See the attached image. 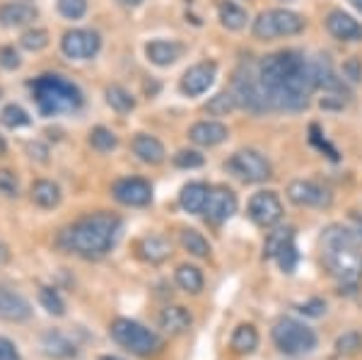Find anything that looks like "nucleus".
<instances>
[{"mask_svg":"<svg viewBox=\"0 0 362 360\" xmlns=\"http://www.w3.org/2000/svg\"><path fill=\"white\" fill-rule=\"evenodd\" d=\"M259 83L266 97V107L280 112H300L309 104V97L317 90L312 61L300 51H278L266 56L256 66Z\"/></svg>","mask_w":362,"mask_h":360,"instance_id":"f257e3e1","label":"nucleus"},{"mask_svg":"<svg viewBox=\"0 0 362 360\" xmlns=\"http://www.w3.org/2000/svg\"><path fill=\"white\" fill-rule=\"evenodd\" d=\"M121 235V218L114 213H92L73 225L63 228L56 237V245L68 254L83 259H102L112 252Z\"/></svg>","mask_w":362,"mask_h":360,"instance_id":"f03ea898","label":"nucleus"},{"mask_svg":"<svg viewBox=\"0 0 362 360\" xmlns=\"http://www.w3.org/2000/svg\"><path fill=\"white\" fill-rule=\"evenodd\" d=\"M321 259L329 274L341 281V286L355 288L362 278L360 240L346 225H331L321 235Z\"/></svg>","mask_w":362,"mask_h":360,"instance_id":"7ed1b4c3","label":"nucleus"},{"mask_svg":"<svg viewBox=\"0 0 362 360\" xmlns=\"http://www.w3.org/2000/svg\"><path fill=\"white\" fill-rule=\"evenodd\" d=\"M32 97L37 102L42 116H56L63 112H75L83 107V92L75 83H70L63 75L46 73L29 83Z\"/></svg>","mask_w":362,"mask_h":360,"instance_id":"20e7f679","label":"nucleus"},{"mask_svg":"<svg viewBox=\"0 0 362 360\" xmlns=\"http://www.w3.org/2000/svg\"><path fill=\"white\" fill-rule=\"evenodd\" d=\"M109 332H112L116 344L124 346L126 351H131L133 356L148 358V356H155V353L162 351L160 336L155 332H150L148 327H143L140 322H133V319H126V317L114 319Z\"/></svg>","mask_w":362,"mask_h":360,"instance_id":"39448f33","label":"nucleus"},{"mask_svg":"<svg viewBox=\"0 0 362 360\" xmlns=\"http://www.w3.org/2000/svg\"><path fill=\"white\" fill-rule=\"evenodd\" d=\"M273 344L278 346L280 353L285 356H302V353H312L317 348L319 339L314 329H309L305 322H297L293 317H283L273 324Z\"/></svg>","mask_w":362,"mask_h":360,"instance_id":"423d86ee","label":"nucleus"},{"mask_svg":"<svg viewBox=\"0 0 362 360\" xmlns=\"http://www.w3.org/2000/svg\"><path fill=\"white\" fill-rule=\"evenodd\" d=\"M302 29H305V17L293 13V10L278 8V10H266V13L256 17L251 32L261 42H271V39L278 37H295Z\"/></svg>","mask_w":362,"mask_h":360,"instance_id":"0eeeda50","label":"nucleus"},{"mask_svg":"<svg viewBox=\"0 0 362 360\" xmlns=\"http://www.w3.org/2000/svg\"><path fill=\"white\" fill-rule=\"evenodd\" d=\"M225 167L235 174L237 179H242V182H247V184H259L271 177V162H268L259 150H251V148L235 153L227 160Z\"/></svg>","mask_w":362,"mask_h":360,"instance_id":"6e6552de","label":"nucleus"},{"mask_svg":"<svg viewBox=\"0 0 362 360\" xmlns=\"http://www.w3.org/2000/svg\"><path fill=\"white\" fill-rule=\"evenodd\" d=\"M102 49V37L92 29H70L61 39V51L75 61H87Z\"/></svg>","mask_w":362,"mask_h":360,"instance_id":"1a4fd4ad","label":"nucleus"},{"mask_svg":"<svg viewBox=\"0 0 362 360\" xmlns=\"http://www.w3.org/2000/svg\"><path fill=\"white\" fill-rule=\"evenodd\" d=\"M249 218L259 228H276L283 218V203L276 191H259L249 201Z\"/></svg>","mask_w":362,"mask_h":360,"instance_id":"9d476101","label":"nucleus"},{"mask_svg":"<svg viewBox=\"0 0 362 360\" xmlns=\"http://www.w3.org/2000/svg\"><path fill=\"white\" fill-rule=\"evenodd\" d=\"M237 213V196L232 189L227 187H213L208 194V203L203 208V216L210 225H220L227 218H232Z\"/></svg>","mask_w":362,"mask_h":360,"instance_id":"9b49d317","label":"nucleus"},{"mask_svg":"<svg viewBox=\"0 0 362 360\" xmlns=\"http://www.w3.org/2000/svg\"><path fill=\"white\" fill-rule=\"evenodd\" d=\"M215 75H218V63L201 61L184 73L179 87L186 97H198V95H203V92H208V87L215 83Z\"/></svg>","mask_w":362,"mask_h":360,"instance_id":"f8f14e48","label":"nucleus"},{"mask_svg":"<svg viewBox=\"0 0 362 360\" xmlns=\"http://www.w3.org/2000/svg\"><path fill=\"white\" fill-rule=\"evenodd\" d=\"M112 194L119 203H124V206H136V208L148 206V203L153 201V187H150V182H145V179H140V177L119 179V182L114 184Z\"/></svg>","mask_w":362,"mask_h":360,"instance_id":"ddd939ff","label":"nucleus"},{"mask_svg":"<svg viewBox=\"0 0 362 360\" xmlns=\"http://www.w3.org/2000/svg\"><path fill=\"white\" fill-rule=\"evenodd\" d=\"M288 199L295 206H307V208H324L331 203V194L326 189H321L319 184L305 182V179H295L288 187Z\"/></svg>","mask_w":362,"mask_h":360,"instance_id":"4468645a","label":"nucleus"},{"mask_svg":"<svg viewBox=\"0 0 362 360\" xmlns=\"http://www.w3.org/2000/svg\"><path fill=\"white\" fill-rule=\"evenodd\" d=\"M326 29L338 42H360L362 39V25L343 10H331L326 15Z\"/></svg>","mask_w":362,"mask_h":360,"instance_id":"2eb2a0df","label":"nucleus"},{"mask_svg":"<svg viewBox=\"0 0 362 360\" xmlns=\"http://www.w3.org/2000/svg\"><path fill=\"white\" fill-rule=\"evenodd\" d=\"M32 317V305L20 293L0 286V319L5 322H27Z\"/></svg>","mask_w":362,"mask_h":360,"instance_id":"dca6fc26","label":"nucleus"},{"mask_svg":"<svg viewBox=\"0 0 362 360\" xmlns=\"http://www.w3.org/2000/svg\"><path fill=\"white\" fill-rule=\"evenodd\" d=\"M227 136H230V131H227V126L220 124V121H198L189 131L191 141L196 145H203V148L220 145L223 141H227Z\"/></svg>","mask_w":362,"mask_h":360,"instance_id":"f3484780","label":"nucleus"},{"mask_svg":"<svg viewBox=\"0 0 362 360\" xmlns=\"http://www.w3.org/2000/svg\"><path fill=\"white\" fill-rule=\"evenodd\" d=\"M181 54H184V44L167 42V39H155V42H150L148 46H145V56H148V61L155 63V66H160V68L177 63L181 58Z\"/></svg>","mask_w":362,"mask_h":360,"instance_id":"a211bd4d","label":"nucleus"},{"mask_svg":"<svg viewBox=\"0 0 362 360\" xmlns=\"http://www.w3.org/2000/svg\"><path fill=\"white\" fill-rule=\"evenodd\" d=\"M133 153L138 155V160H143L145 165H160L165 160V145L157 141L155 136L148 133H138L133 138Z\"/></svg>","mask_w":362,"mask_h":360,"instance_id":"6ab92c4d","label":"nucleus"},{"mask_svg":"<svg viewBox=\"0 0 362 360\" xmlns=\"http://www.w3.org/2000/svg\"><path fill=\"white\" fill-rule=\"evenodd\" d=\"M191 322H194L191 312L181 305H169L160 315V327L165 329L167 334H184L186 329L191 327Z\"/></svg>","mask_w":362,"mask_h":360,"instance_id":"aec40b11","label":"nucleus"},{"mask_svg":"<svg viewBox=\"0 0 362 360\" xmlns=\"http://www.w3.org/2000/svg\"><path fill=\"white\" fill-rule=\"evenodd\" d=\"M208 194H210V187H206L203 182H191L181 189L179 203H181V208L189 213H203V208H206V203H208Z\"/></svg>","mask_w":362,"mask_h":360,"instance_id":"412c9836","label":"nucleus"},{"mask_svg":"<svg viewBox=\"0 0 362 360\" xmlns=\"http://www.w3.org/2000/svg\"><path fill=\"white\" fill-rule=\"evenodd\" d=\"M37 17V10L27 3H5L0 5V22L5 27H25Z\"/></svg>","mask_w":362,"mask_h":360,"instance_id":"4be33fe9","label":"nucleus"},{"mask_svg":"<svg viewBox=\"0 0 362 360\" xmlns=\"http://www.w3.org/2000/svg\"><path fill=\"white\" fill-rule=\"evenodd\" d=\"M138 252H140V257L145 261H150V264H162V261L169 259V254H172V245H169L165 237L150 235V237H145V240H140Z\"/></svg>","mask_w":362,"mask_h":360,"instance_id":"5701e85b","label":"nucleus"},{"mask_svg":"<svg viewBox=\"0 0 362 360\" xmlns=\"http://www.w3.org/2000/svg\"><path fill=\"white\" fill-rule=\"evenodd\" d=\"M218 17L220 22H223V27H227L230 32H239V29H244L247 25V10L242 8V5L232 3V0H220L218 3Z\"/></svg>","mask_w":362,"mask_h":360,"instance_id":"b1692460","label":"nucleus"},{"mask_svg":"<svg viewBox=\"0 0 362 360\" xmlns=\"http://www.w3.org/2000/svg\"><path fill=\"white\" fill-rule=\"evenodd\" d=\"M232 348L239 356H247V353H254L259 348V332H256L254 324H239L232 334Z\"/></svg>","mask_w":362,"mask_h":360,"instance_id":"393cba45","label":"nucleus"},{"mask_svg":"<svg viewBox=\"0 0 362 360\" xmlns=\"http://www.w3.org/2000/svg\"><path fill=\"white\" fill-rule=\"evenodd\" d=\"M32 201L42 208H56L61 203V189L49 179H39L32 184Z\"/></svg>","mask_w":362,"mask_h":360,"instance_id":"a878e982","label":"nucleus"},{"mask_svg":"<svg viewBox=\"0 0 362 360\" xmlns=\"http://www.w3.org/2000/svg\"><path fill=\"white\" fill-rule=\"evenodd\" d=\"M42 346L46 351V356H54V358H73L78 353V348L70 339H66L63 334L58 332H49L42 339Z\"/></svg>","mask_w":362,"mask_h":360,"instance_id":"bb28decb","label":"nucleus"},{"mask_svg":"<svg viewBox=\"0 0 362 360\" xmlns=\"http://www.w3.org/2000/svg\"><path fill=\"white\" fill-rule=\"evenodd\" d=\"M295 242V230L293 228H273L268 232L266 242H264V257L266 259H276L278 252L283 249L285 245Z\"/></svg>","mask_w":362,"mask_h":360,"instance_id":"cd10ccee","label":"nucleus"},{"mask_svg":"<svg viewBox=\"0 0 362 360\" xmlns=\"http://www.w3.org/2000/svg\"><path fill=\"white\" fill-rule=\"evenodd\" d=\"M177 283L181 290H186V293H201L203 290V274L201 269H196V266H189V264H181L177 269Z\"/></svg>","mask_w":362,"mask_h":360,"instance_id":"c85d7f7f","label":"nucleus"},{"mask_svg":"<svg viewBox=\"0 0 362 360\" xmlns=\"http://www.w3.org/2000/svg\"><path fill=\"white\" fill-rule=\"evenodd\" d=\"M107 102H109V107L116 109L119 114H128V112L136 109V100H133L131 92L121 85H109L107 87Z\"/></svg>","mask_w":362,"mask_h":360,"instance_id":"c756f323","label":"nucleus"},{"mask_svg":"<svg viewBox=\"0 0 362 360\" xmlns=\"http://www.w3.org/2000/svg\"><path fill=\"white\" fill-rule=\"evenodd\" d=\"M181 245L189 254H194L198 259H206L210 254V242L201 235L198 230H184L181 232Z\"/></svg>","mask_w":362,"mask_h":360,"instance_id":"7c9ffc66","label":"nucleus"},{"mask_svg":"<svg viewBox=\"0 0 362 360\" xmlns=\"http://www.w3.org/2000/svg\"><path fill=\"white\" fill-rule=\"evenodd\" d=\"M237 107L239 104H237L232 92H220V95L210 97V102L206 104V112L213 114V116H227L230 112H235Z\"/></svg>","mask_w":362,"mask_h":360,"instance_id":"2f4dec72","label":"nucleus"},{"mask_svg":"<svg viewBox=\"0 0 362 360\" xmlns=\"http://www.w3.org/2000/svg\"><path fill=\"white\" fill-rule=\"evenodd\" d=\"M90 145L99 150V153H109V150H114L119 145V138L109 129H104V126H97V129L90 131Z\"/></svg>","mask_w":362,"mask_h":360,"instance_id":"473e14b6","label":"nucleus"},{"mask_svg":"<svg viewBox=\"0 0 362 360\" xmlns=\"http://www.w3.org/2000/svg\"><path fill=\"white\" fill-rule=\"evenodd\" d=\"M0 121H3V126H8V129H22V126H29L32 119H29V114L22 107L8 104V107L0 112Z\"/></svg>","mask_w":362,"mask_h":360,"instance_id":"72a5a7b5","label":"nucleus"},{"mask_svg":"<svg viewBox=\"0 0 362 360\" xmlns=\"http://www.w3.org/2000/svg\"><path fill=\"white\" fill-rule=\"evenodd\" d=\"M39 303L44 305V310L54 317H63L66 315V303L61 300V295L56 293L54 288H42L39 290Z\"/></svg>","mask_w":362,"mask_h":360,"instance_id":"f704fd0d","label":"nucleus"},{"mask_svg":"<svg viewBox=\"0 0 362 360\" xmlns=\"http://www.w3.org/2000/svg\"><path fill=\"white\" fill-rule=\"evenodd\" d=\"M362 351V334L358 332H346L336 339V353L338 356H355Z\"/></svg>","mask_w":362,"mask_h":360,"instance_id":"c9c22d12","label":"nucleus"},{"mask_svg":"<svg viewBox=\"0 0 362 360\" xmlns=\"http://www.w3.org/2000/svg\"><path fill=\"white\" fill-rule=\"evenodd\" d=\"M20 44L27 51H42L49 46V32L46 29H27L20 37Z\"/></svg>","mask_w":362,"mask_h":360,"instance_id":"e433bc0d","label":"nucleus"},{"mask_svg":"<svg viewBox=\"0 0 362 360\" xmlns=\"http://www.w3.org/2000/svg\"><path fill=\"white\" fill-rule=\"evenodd\" d=\"M278 266L285 271V274H293L297 269V261H300V254H297V247L295 242H290V245H285L283 249L278 252Z\"/></svg>","mask_w":362,"mask_h":360,"instance_id":"4c0bfd02","label":"nucleus"},{"mask_svg":"<svg viewBox=\"0 0 362 360\" xmlns=\"http://www.w3.org/2000/svg\"><path fill=\"white\" fill-rule=\"evenodd\" d=\"M203 158L198 150H179L177 155H174V165L181 167V170H196V167H203Z\"/></svg>","mask_w":362,"mask_h":360,"instance_id":"58836bf2","label":"nucleus"},{"mask_svg":"<svg viewBox=\"0 0 362 360\" xmlns=\"http://www.w3.org/2000/svg\"><path fill=\"white\" fill-rule=\"evenodd\" d=\"M58 13L68 20H80L87 13V0H58Z\"/></svg>","mask_w":362,"mask_h":360,"instance_id":"ea45409f","label":"nucleus"},{"mask_svg":"<svg viewBox=\"0 0 362 360\" xmlns=\"http://www.w3.org/2000/svg\"><path fill=\"white\" fill-rule=\"evenodd\" d=\"M20 191V184H17V177L10 170H0V194L5 196H17Z\"/></svg>","mask_w":362,"mask_h":360,"instance_id":"a19ab883","label":"nucleus"},{"mask_svg":"<svg viewBox=\"0 0 362 360\" xmlns=\"http://www.w3.org/2000/svg\"><path fill=\"white\" fill-rule=\"evenodd\" d=\"M20 54L13 49V46H3L0 49V66L5 68V71H15V68H20Z\"/></svg>","mask_w":362,"mask_h":360,"instance_id":"79ce46f5","label":"nucleus"},{"mask_svg":"<svg viewBox=\"0 0 362 360\" xmlns=\"http://www.w3.org/2000/svg\"><path fill=\"white\" fill-rule=\"evenodd\" d=\"M300 312L305 317H321L326 312V303H324V300H319V298H314V300H309V303L302 305Z\"/></svg>","mask_w":362,"mask_h":360,"instance_id":"37998d69","label":"nucleus"},{"mask_svg":"<svg viewBox=\"0 0 362 360\" xmlns=\"http://www.w3.org/2000/svg\"><path fill=\"white\" fill-rule=\"evenodd\" d=\"M312 143L317 145L319 150H324V153L329 155L331 160H338V153H336V148H331V145H329V141H326V138H321V133H319V129H317V126H312Z\"/></svg>","mask_w":362,"mask_h":360,"instance_id":"c03bdc74","label":"nucleus"},{"mask_svg":"<svg viewBox=\"0 0 362 360\" xmlns=\"http://www.w3.org/2000/svg\"><path fill=\"white\" fill-rule=\"evenodd\" d=\"M0 360H22L17 346L10 339H5V336H0Z\"/></svg>","mask_w":362,"mask_h":360,"instance_id":"a18cd8bd","label":"nucleus"},{"mask_svg":"<svg viewBox=\"0 0 362 360\" xmlns=\"http://www.w3.org/2000/svg\"><path fill=\"white\" fill-rule=\"evenodd\" d=\"M343 73H346L353 83H358V80L362 78V63L358 61V58H350L346 66H343Z\"/></svg>","mask_w":362,"mask_h":360,"instance_id":"49530a36","label":"nucleus"},{"mask_svg":"<svg viewBox=\"0 0 362 360\" xmlns=\"http://www.w3.org/2000/svg\"><path fill=\"white\" fill-rule=\"evenodd\" d=\"M27 150H29V158H34V160H39V162H46V155H49V150H46V145L32 143Z\"/></svg>","mask_w":362,"mask_h":360,"instance_id":"de8ad7c7","label":"nucleus"},{"mask_svg":"<svg viewBox=\"0 0 362 360\" xmlns=\"http://www.w3.org/2000/svg\"><path fill=\"white\" fill-rule=\"evenodd\" d=\"M8 261H10V252H8V247H5L3 242H0V266L8 264Z\"/></svg>","mask_w":362,"mask_h":360,"instance_id":"09e8293b","label":"nucleus"},{"mask_svg":"<svg viewBox=\"0 0 362 360\" xmlns=\"http://www.w3.org/2000/svg\"><path fill=\"white\" fill-rule=\"evenodd\" d=\"M121 5H124V8H138L140 3H143V0H119Z\"/></svg>","mask_w":362,"mask_h":360,"instance_id":"8fccbe9b","label":"nucleus"},{"mask_svg":"<svg viewBox=\"0 0 362 360\" xmlns=\"http://www.w3.org/2000/svg\"><path fill=\"white\" fill-rule=\"evenodd\" d=\"M5 153H8V143H5V138L0 136V158H3Z\"/></svg>","mask_w":362,"mask_h":360,"instance_id":"3c124183","label":"nucleus"},{"mask_svg":"<svg viewBox=\"0 0 362 360\" xmlns=\"http://www.w3.org/2000/svg\"><path fill=\"white\" fill-rule=\"evenodd\" d=\"M350 5H353L358 13H362V0H350Z\"/></svg>","mask_w":362,"mask_h":360,"instance_id":"603ef678","label":"nucleus"},{"mask_svg":"<svg viewBox=\"0 0 362 360\" xmlns=\"http://www.w3.org/2000/svg\"><path fill=\"white\" fill-rule=\"evenodd\" d=\"M99 360H124V358H116V356H102Z\"/></svg>","mask_w":362,"mask_h":360,"instance_id":"864d4df0","label":"nucleus"},{"mask_svg":"<svg viewBox=\"0 0 362 360\" xmlns=\"http://www.w3.org/2000/svg\"><path fill=\"white\" fill-rule=\"evenodd\" d=\"M285 3H288V0H285Z\"/></svg>","mask_w":362,"mask_h":360,"instance_id":"5fc2aeb1","label":"nucleus"}]
</instances>
